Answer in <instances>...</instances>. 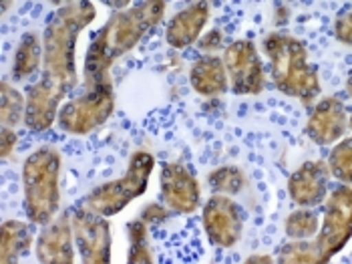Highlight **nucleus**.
I'll use <instances>...</instances> for the list:
<instances>
[{
  "label": "nucleus",
  "mask_w": 352,
  "mask_h": 264,
  "mask_svg": "<svg viewBox=\"0 0 352 264\" xmlns=\"http://www.w3.org/2000/svg\"><path fill=\"white\" fill-rule=\"evenodd\" d=\"M115 109V91L111 87L82 89L79 97L69 99L58 109V128L71 135H87L101 128Z\"/></svg>",
  "instance_id": "obj_7"
},
{
  "label": "nucleus",
  "mask_w": 352,
  "mask_h": 264,
  "mask_svg": "<svg viewBox=\"0 0 352 264\" xmlns=\"http://www.w3.org/2000/svg\"><path fill=\"white\" fill-rule=\"evenodd\" d=\"M191 89L201 97H219L228 93L230 79L226 71L223 59L217 54H204L199 57L190 69Z\"/></svg>",
  "instance_id": "obj_16"
},
{
  "label": "nucleus",
  "mask_w": 352,
  "mask_h": 264,
  "mask_svg": "<svg viewBox=\"0 0 352 264\" xmlns=\"http://www.w3.org/2000/svg\"><path fill=\"white\" fill-rule=\"evenodd\" d=\"M34 254L41 264L75 263V232L71 212L58 214L38 232L34 242Z\"/></svg>",
  "instance_id": "obj_12"
},
{
  "label": "nucleus",
  "mask_w": 352,
  "mask_h": 264,
  "mask_svg": "<svg viewBox=\"0 0 352 264\" xmlns=\"http://www.w3.org/2000/svg\"><path fill=\"white\" fill-rule=\"evenodd\" d=\"M32 222H21V220H6L0 226V263H16L21 256H25L30 246L36 242L34 238V226Z\"/></svg>",
  "instance_id": "obj_17"
},
{
  "label": "nucleus",
  "mask_w": 352,
  "mask_h": 264,
  "mask_svg": "<svg viewBox=\"0 0 352 264\" xmlns=\"http://www.w3.org/2000/svg\"><path fill=\"white\" fill-rule=\"evenodd\" d=\"M149 226L137 218L127 224V238H129V263L131 264H149L153 263V252L149 244Z\"/></svg>",
  "instance_id": "obj_20"
},
{
  "label": "nucleus",
  "mask_w": 352,
  "mask_h": 264,
  "mask_svg": "<svg viewBox=\"0 0 352 264\" xmlns=\"http://www.w3.org/2000/svg\"><path fill=\"white\" fill-rule=\"evenodd\" d=\"M320 230V218L318 214L308 208H300L288 214L284 222V232L290 240H310L316 238Z\"/></svg>",
  "instance_id": "obj_21"
},
{
  "label": "nucleus",
  "mask_w": 352,
  "mask_h": 264,
  "mask_svg": "<svg viewBox=\"0 0 352 264\" xmlns=\"http://www.w3.org/2000/svg\"><path fill=\"white\" fill-rule=\"evenodd\" d=\"M162 202L175 214H193L201 204V187L188 165L167 161L162 170Z\"/></svg>",
  "instance_id": "obj_11"
},
{
  "label": "nucleus",
  "mask_w": 352,
  "mask_h": 264,
  "mask_svg": "<svg viewBox=\"0 0 352 264\" xmlns=\"http://www.w3.org/2000/svg\"><path fill=\"white\" fill-rule=\"evenodd\" d=\"M97 19L91 0H77L54 10L43 34V75L41 83L58 97H67L77 85V43L85 28Z\"/></svg>",
  "instance_id": "obj_2"
},
{
  "label": "nucleus",
  "mask_w": 352,
  "mask_h": 264,
  "mask_svg": "<svg viewBox=\"0 0 352 264\" xmlns=\"http://www.w3.org/2000/svg\"><path fill=\"white\" fill-rule=\"evenodd\" d=\"M208 184L214 194L236 196L245 187V174L238 165H221L208 176Z\"/></svg>",
  "instance_id": "obj_23"
},
{
  "label": "nucleus",
  "mask_w": 352,
  "mask_h": 264,
  "mask_svg": "<svg viewBox=\"0 0 352 264\" xmlns=\"http://www.w3.org/2000/svg\"><path fill=\"white\" fill-rule=\"evenodd\" d=\"M344 89H346V95L352 99V73L349 75V79H346V85H344Z\"/></svg>",
  "instance_id": "obj_33"
},
{
  "label": "nucleus",
  "mask_w": 352,
  "mask_h": 264,
  "mask_svg": "<svg viewBox=\"0 0 352 264\" xmlns=\"http://www.w3.org/2000/svg\"><path fill=\"white\" fill-rule=\"evenodd\" d=\"M210 4L206 0H197L184 10H179L165 27V41L171 49H188L199 41L204 28L210 23Z\"/></svg>",
  "instance_id": "obj_15"
},
{
  "label": "nucleus",
  "mask_w": 352,
  "mask_h": 264,
  "mask_svg": "<svg viewBox=\"0 0 352 264\" xmlns=\"http://www.w3.org/2000/svg\"><path fill=\"white\" fill-rule=\"evenodd\" d=\"M153 167H155V158L149 152L139 150L129 159L127 172L117 180H111V182H105V184L97 185L95 190H91L85 196L82 206L93 210L95 214L105 216V218L117 216L133 200L145 194L149 180H151V174H153Z\"/></svg>",
  "instance_id": "obj_5"
},
{
  "label": "nucleus",
  "mask_w": 352,
  "mask_h": 264,
  "mask_svg": "<svg viewBox=\"0 0 352 264\" xmlns=\"http://www.w3.org/2000/svg\"><path fill=\"white\" fill-rule=\"evenodd\" d=\"M169 214H171V210H169L163 202L162 204L151 202V204H147V206L141 210L139 218H141L147 226H160V224H163V222L169 218Z\"/></svg>",
  "instance_id": "obj_26"
},
{
  "label": "nucleus",
  "mask_w": 352,
  "mask_h": 264,
  "mask_svg": "<svg viewBox=\"0 0 352 264\" xmlns=\"http://www.w3.org/2000/svg\"><path fill=\"white\" fill-rule=\"evenodd\" d=\"M43 67V41L36 30H28L19 41V47L12 57V81H23L34 77V73Z\"/></svg>",
  "instance_id": "obj_18"
},
{
  "label": "nucleus",
  "mask_w": 352,
  "mask_h": 264,
  "mask_svg": "<svg viewBox=\"0 0 352 264\" xmlns=\"http://www.w3.org/2000/svg\"><path fill=\"white\" fill-rule=\"evenodd\" d=\"M27 95H23L14 85L2 81L0 85V123L2 128H16L25 123Z\"/></svg>",
  "instance_id": "obj_19"
},
{
  "label": "nucleus",
  "mask_w": 352,
  "mask_h": 264,
  "mask_svg": "<svg viewBox=\"0 0 352 264\" xmlns=\"http://www.w3.org/2000/svg\"><path fill=\"white\" fill-rule=\"evenodd\" d=\"M201 224L208 240L217 248H234L244 234V216L232 196L214 194L201 212Z\"/></svg>",
  "instance_id": "obj_10"
},
{
  "label": "nucleus",
  "mask_w": 352,
  "mask_h": 264,
  "mask_svg": "<svg viewBox=\"0 0 352 264\" xmlns=\"http://www.w3.org/2000/svg\"><path fill=\"white\" fill-rule=\"evenodd\" d=\"M245 263H274V258L268 256V254H252V256H248L245 258Z\"/></svg>",
  "instance_id": "obj_31"
},
{
  "label": "nucleus",
  "mask_w": 352,
  "mask_h": 264,
  "mask_svg": "<svg viewBox=\"0 0 352 264\" xmlns=\"http://www.w3.org/2000/svg\"><path fill=\"white\" fill-rule=\"evenodd\" d=\"M262 51L272 69V81L280 93L298 99L304 107H312L320 97V75L310 63L308 47L296 37L274 30L262 41Z\"/></svg>",
  "instance_id": "obj_3"
},
{
  "label": "nucleus",
  "mask_w": 352,
  "mask_h": 264,
  "mask_svg": "<svg viewBox=\"0 0 352 264\" xmlns=\"http://www.w3.org/2000/svg\"><path fill=\"white\" fill-rule=\"evenodd\" d=\"M352 238V185L340 184L328 192L320 230L314 238L320 263L340 254Z\"/></svg>",
  "instance_id": "obj_6"
},
{
  "label": "nucleus",
  "mask_w": 352,
  "mask_h": 264,
  "mask_svg": "<svg viewBox=\"0 0 352 264\" xmlns=\"http://www.w3.org/2000/svg\"><path fill=\"white\" fill-rule=\"evenodd\" d=\"M16 141H19V135L14 132V128H2V132H0V156H2V159H8L14 154Z\"/></svg>",
  "instance_id": "obj_28"
},
{
  "label": "nucleus",
  "mask_w": 352,
  "mask_h": 264,
  "mask_svg": "<svg viewBox=\"0 0 352 264\" xmlns=\"http://www.w3.org/2000/svg\"><path fill=\"white\" fill-rule=\"evenodd\" d=\"M326 163L332 178H336L340 184L352 185V135L336 141V145L328 154Z\"/></svg>",
  "instance_id": "obj_22"
},
{
  "label": "nucleus",
  "mask_w": 352,
  "mask_h": 264,
  "mask_svg": "<svg viewBox=\"0 0 352 264\" xmlns=\"http://www.w3.org/2000/svg\"><path fill=\"white\" fill-rule=\"evenodd\" d=\"M197 49L206 54H212V53H216V51H219V49H223V32H221L219 28H212V30H208L204 37H199V41H197Z\"/></svg>",
  "instance_id": "obj_27"
},
{
  "label": "nucleus",
  "mask_w": 352,
  "mask_h": 264,
  "mask_svg": "<svg viewBox=\"0 0 352 264\" xmlns=\"http://www.w3.org/2000/svg\"><path fill=\"white\" fill-rule=\"evenodd\" d=\"M63 156L53 145L34 150L23 163L25 214L36 226H47L60 214Z\"/></svg>",
  "instance_id": "obj_4"
},
{
  "label": "nucleus",
  "mask_w": 352,
  "mask_h": 264,
  "mask_svg": "<svg viewBox=\"0 0 352 264\" xmlns=\"http://www.w3.org/2000/svg\"><path fill=\"white\" fill-rule=\"evenodd\" d=\"M71 222L75 232V244L79 248V256L85 264L111 263V226L107 218L93 210L79 206L71 210Z\"/></svg>",
  "instance_id": "obj_9"
},
{
  "label": "nucleus",
  "mask_w": 352,
  "mask_h": 264,
  "mask_svg": "<svg viewBox=\"0 0 352 264\" xmlns=\"http://www.w3.org/2000/svg\"><path fill=\"white\" fill-rule=\"evenodd\" d=\"M332 34L338 43L352 47V12H342L332 25Z\"/></svg>",
  "instance_id": "obj_25"
},
{
  "label": "nucleus",
  "mask_w": 352,
  "mask_h": 264,
  "mask_svg": "<svg viewBox=\"0 0 352 264\" xmlns=\"http://www.w3.org/2000/svg\"><path fill=\"white\" fill-rule=\"evenodd\" d=\"M165 8V0H143L125 10H115L91 39L82 67V89L111 87L113 65L160 27Z\"/></svg>",
  "instance_id": "obj_1"
},
{
  "label": "nucleus",
  "mask_w": 352,
  "mask_h": 264,
  "mask_svg": "<svg viewBox=\"0 0 352 264\" xmlns=\"http://www.w3.org/2000/svg\"><path fill=\"white\" fill-rule=\"evenodd\" d=\"M349 128H351V130H352V115H351V117H349Z\"/></svg>",
  "instance_id": "obj_34"
},
{
  "label": "nucleus",
  "mask_w": 352,
  "mask_h": 264,
  "mask_svg": "<svg viewBox=\"0 0 352 264\" xmlns=\"http://www.w3.org/2000/svg\"><path fill=\"white\" fill-rule=\"evenodd\" d=\"M349 130V113L342 99L338 97H324L318 99L308 115L306 133L318 145H334L344 137Z\"/></svg>",
  "instance_id": "obj_14"
},
{
  "label": "nucleus",
  "mask_w": 352,
  "mask_h": 264,
  "mask_svg": "<svg viewBox=\"0 0 352 264\" xmlns=\"http://www.w3.org/2000/svg\"><path fill=\"white\" fill-rule=\"evenodd\" d=\"M278 263L282 264H320L318 248L314 238L286 242L278 252Z\"/></svg>",
  "instance_id": "obj_24"
},
{
  "label": "nucleus",
  "mask_w": 352,
  "mask_h": 264,
  "mask_svg": "<svg viewBox=\"0 0 352 264\" xmlns=\"http://www.w3.org/2000/svg\"><path fill=\"white\" fill-rule=\"evenodd\" d=\"M99 2L105 4L111 10H125V8H129V4H131L133 0H99Z\"/></svg>",
  "instance_id": "obj_29"
},
{
  "label": "nucleus",
  "mask_w": 352,
  "mask_h": 264,
  "mask_svg": "<svg viewBox=\"0 0 352 264\" xmlns=\"http://www.w3.org/2000/svg\"><path fill=\"white\" fill-rule=\"evenodd\" d=\"M47 2H51L53 6H56V8H60V6H67V4H73V2H77V0H47Z\"/></svg>",
  "instance_id": "obj_32"
},
{
  "label": "nucleus",
  "mask_w": 352,
  "mask_h": 264,
  "mask_svg": "<svg viewBox=\"0 0 352 264\" xmlns=\"http://www.w3.org/2000/svg\"><path fill=\"white\" fill-rule=\"evenodd\" d=\"M330 184V170L322 159L304 161L288 178V194L300 208H316L324 204Z\"/></svg>",
  "instance_id": "obj_13"
},
{
  "label": "nucleus",
  "mask_w": 352,
  "mask_h": 264,
  "mask_svg": "<svg viewBox=\"0 0 352 264\" xmlns=\"http://www.w3.org/2000/svg\"><path fill=\"white\" fill-rule=\"evenodd\" d=\"M230 89L236 95H260L266 89L264 63L252 41H234L223 51Z\"/></svg>",
  "instance_id": "obj_8"
},
{
  "label": "nucleus",
  "mask_w": 352,
  "mask_h": 264,
  "mask_svg": "<svg viewBox=\"0 0 352 264\" xmlns=\"http://www.w3.org/2000/svg\"><path fill=\"white\" fill-rule=\"evenodd\" d=\"M278 19H276V25H286L288 21H290V10L288 8H284L282 4H278Z\"/></svg>",
  "instance_id": "obj_30"
}]
</instances>
